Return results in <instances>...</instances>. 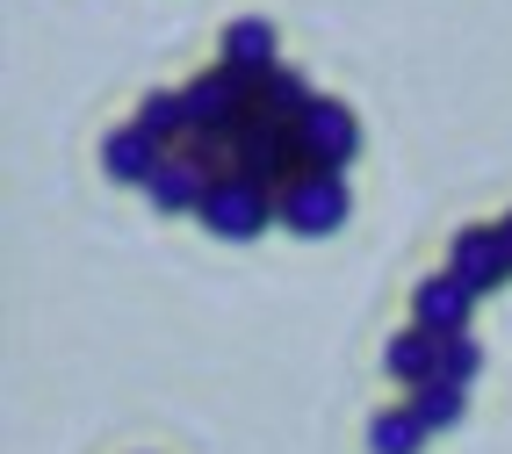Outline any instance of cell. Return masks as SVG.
Segmentation results:
<instances>
[{
    "label": "cell",
    "mask_w": 512,
    "mask_h": 454,
    "mask_svg": "<svg viewBox=\"0 0 512 454\" xmlns=\"http://www.w3.org/2000/svg\"><path fill=\"white\" fill-rule=\"evenodd\" d=\"M181 101H188V130H195V137H238V130L253 123V80H238L231 65L195 73V80L181 87Z\"/></svg>",
    "instance_id": "2"
},
{
    "label": "cell",
    "mask_w": 512,
    "mask_h": 454,
    "mask_svg": "<svg viewBox=\"0 0 512 454\" xmlns=\"http://www.w3.org/2000/svg\"><path fill=\"white\" fill-rule=\"evenodd\" d=\"M469 310H476V296L455 282V274H419V289H412V325L419 332L455 339V332H469Z\"/></svg>",
    "instance_id": "7"
},
{
    "label": "cell",
    "mask_w": 512,
    "mask_h": 454,
    "mask_svg": "<svg viewBox=\"0 0 512 454\" xmlns=\"http://www.w3.org/2000/svg\"><path fill=\"white\" fill-rule=\"evenodd\" d=\"M138 130H145V137H159L166 152H181L188 137H195V130H188V101H181V94H166V87H159V94H145V101H138Z\"/></svg>",
    "instance_id": "13"
},
{
    "label": "cell",
    "mask_w": 512,
    "mask_h": 454,
    "mask_svg": "<svg viewBox=\"0 0 512 454\" xmlns=\"http://www.w3.org/2000/svg\"><path fill=\"white\" fill-rule=\"evenodd\" d=\"M267 224H282L275 188L246 181V173H224V181L210 188V202H202V231L224 238V246H253V238H260Z\"/></svg>",
    "instance_id": "1"
},
{
    "label": "cell",
    "mask_w": 512,
    "mask_h": 454,
    "mask_svg": "<svg viewBox=\"0 0 512 454\" xmlns=\"http://www.w3.org/2000/svg\"><path fill=\"white\" fill-rule=\"evenodd\" d=\"M440 375H448V382H462V390H469V382L484 375V346H476L469 332H455V339H440Z\"/></svg>",
    "instance_id": "16"
},
{
    "label": "cell",
    "mask_w": 512,
    "mask_h": 454,
    "mask_svg": "<svg viewBox=\"0 0 512 454\" xmlns=\"http://www.w3.org/2000/svg\"><path fill=\"white\" fill-rule=\"evenodd\" d=\"M311 101H318V94H311V80H303L296 65H275V73H267V80L253 87V116L289 123V130H296L303 116H311Z\"/></svg>",
    "instance_id": "11"
},
{
    "label": "cell",
    "mask_w": 512,
    "mask_h": 454,
    "mask_svg": "<svg viewBox=\"0 0 512 454\" xmlns=\"http://www.w3.org/2000/svg\"><path fill=\"white\" fill-rule=\"evenodd\" d=\"M224 65H231L238 80H253V87H260V80L282 65V51H275V22H260V15H238V22L224 29Z\"/></svg>",
    "instance_id": "10"
},
{
    "label": "cell",
    "mask_w": 512,
    "mask_h": 454,
    "mask_svg": "<svg viewBox=\"0 0 512 454\" xmlns=\"http://www.w3.org/2000/svg\"><path fill=\"white\" fill-rule=\"evenodd\" d=\"M296 159L303 173H347L361 159V123L347 101H325V94L311 101V116L296 123Z\"/></svg>",
    "instance_id": "3"
},
{
    "label": "cell",
    "mask_w": 512,
    "mask_h": 454,
    "mask_svg": "<svg viewBox=\"0 0 512 454\" xmlns=\"http://www.w3.org/2000/svg\"><path fill=\"white\" fill-rule=\"evenodd\" d=\"M498 231H505V253H512V209H505V224H498Z\"/></svg>",
    "instance_id": "17"
},
{
    "label": "cell",
    "mask_w": 512,
    "mask_h": 454,
    "mask_svg": "<svg viewBox=\"0 0 512 454\" xmlns=\"http://www.w3.org/2000/svg\"><path fill=\"white\" fill-rule=\"evenodd\" d=\"M448 274H455L469 296H491L498 282H512L505 231H498V224H469V231H455V246H448Z\"/></svg>",
    "instance_id": "6"
},
{
    "label": "cell",
    "mask_w": 512,
    "mask_h": 454,
    "mask_svg": "<svg viewBox=\"0 0 512 454\" xmlns=\"http://www.w3.org/2000/svg\"><path fill=\"white\" fill-rule=\"evenodd\" d=\"M210 173H202V166H188L181 152H166V166L152 173V209H159V217H202V202H210Z\"/></svg>",
    "instance_id": "9"
},
{
    "label": "cell",
    "mask_w": 512,
    "mask_h": 454,
    "mask_svg": "<svg viewBox=\"0 0 512 454\" xmlns=\"http://www.w3.org/2000/svg\"><path fill=\"white\" fill-rule=\"evenodd\" d=\"M231 166L246 173V181H260V188H289L296 173H303V159H296V130L289 123H267V116H253L246 130L231 137Z\"/></svg>",
    "instance_id": "5"
},
{
    "label": "cell",
    "mask_w": 512,
    "mask_h": 454,
    "mask_svg": "<svg viewBox=\"0 0 512 454\" xmlns=\"http://www.w3.org/2000/svg\"><path fill=\"white\" fill-rule=\"evenodd\" d=\"M433 433L419 426V411L412 404H397V411H375V426H368V454H419Z\"/></svg>",
    "instance_id": "15"
},
{
    "label": "cell",
    "mask_w": 512,
    "mask_h": 454,
    "mask_svg": "<svg viewBox=\"0 0 512 454\" xmlns=\"http://www.w3.org/2000/svg\"><path fill=\"white\" fill-rule=\"evenodd\" d=\"M404 404L419 411V426H426V433H448V426H462V411H469V390L440 375V382H426V390H412Z\"/></svg>",
    "instance_id": "14"
},
{
    "label": "cell",
    "mask_w": 512,
    "mask_h": 454,
    "mask_svg": "<svg viewBox=\"0 0 512 454\" xmlns=\"http://www.w3.org/2000/svg\"><path fill=\"white\" fill-rule=\"evenodd\" d=\"M275 209H282V224L296 238H332L339 224H347V209H354L347 173H296V181L275 195Z\"/></svg>",
    "instance_id": "4"
},
{
    "label": "cell",
    "mask_w": 512,
    "mask_h": 454,
    "mask_svg": "<svg viewBox=\"0 0 512 454\" xmlns=\"http://www.w3.org/2000/svg\"><path fill=\"white\" fill-rule=\"evenodd\" d=\"M159 166H166V145H159V137H145L138 123L109 130V145H101V173H109L116 188H152Z\"/></svg>",
    "instance_id": "8"
},
{
    "label": "cell",
    "mask_w": 512,
    "mask_h": 454,
    "mask_svg": "<svg viewBox=\"0 0 512 454\" xmlns=\"http://www.w3.org/2000/svg\"><path fill=\"white\" fill-rule=\"evenodd\" d=\"M383 368L404 382V390H426V382H440V339L433 332H397L390 346H383Z\"/></svg>",
    "instance_id": "12"
}]
</instances>
